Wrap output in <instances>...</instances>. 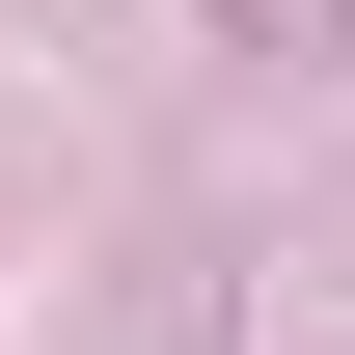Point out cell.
Listing matches in <instances>:
<instances>
[{"label":"cell","mask_w":355,"mask_h":355,"mask_svg":"<svg viewBox=\"0 0 355 355\" xmlns=\"http://www.w3.org/2000/svg\"><path fill=\"white\" fill-rule=\"evenodd\" d=\"M273 28H355V0H273Z\"/></svg>","instance_id":"obj_1"}]
</instances>
